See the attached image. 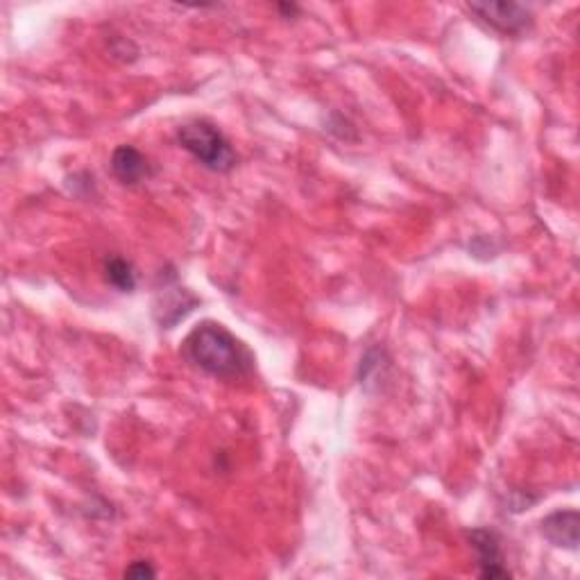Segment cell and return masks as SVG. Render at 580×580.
<instances>
[{"mask_svg":"<svg viewBox=\"0 0 580 580\" xmlns=\"http://www.w3.org/2000/svg\"><path fill=\"white\" fill-rule=\"evenodd\" d=\"M182 356L193 368L216 379H243L254 370V354L218 322H202L182 343Z\"/></svg>","mask_w":580,"mask_h":580,"instance_id":"obj_1","label":"cell"},{"mask_svg":"<svg viewBox=\"0 0 580 580\" xmlns=\"http://www.w3.org/2000/svg\"><path fill=\"white\" fill-rule=\"evenodd\" d=\"M177 141L211 173H229L238 161L227 136L209 121H191L182 125L177 132Z\"/></svg>","mask_w":580,"mask_h":580,"instance_id":"obj_2","label":"cell"},{"mask_svg":"<svg viewBox=\"0 0 580 580\" xmlns=\"http://www.w3.org/2000/svg\"><path fill=\"white\" fill-rule=\"evenodd\" d=\"M467 10L501 34H522L533 21L531 10L522 3H513V0H503V3H490V0L469 3Z\"/></svg>","mask_w":580,"mask_h":580,"instance_id":"obj_3","label":"cell"},{"mask_svg":"<svg viewBox=\"0 0 580 580\" xmlns=\"http://www.w3.org/2000/svg\"><path fill=\"white\" fill-rule=\"evenodd\" d=\"M469 542L476 551L481 565L483 578H510V571L503 567V553L499 544V535L490 528H476L469 533Z\"/></svg>","mask_w":580,"mask_h":580,"instance_id":"obj_4","label":"cell"},{"mask_svg":"<svg viewBox=\"0 0 580 580\" xmlns=\"http://www.w3.org/2000/svg\"><path fill=\"white\" fill-rule=\"evenodd\" d=\"M112 173L121 184L136 186L150 179L155 168H152L148 157L132 145H118L112 155Z\"/></svg>","mask_w":580,"mask_h":580,"instance_id":"obj_5","label":"cell"},{"mask_svg":"<svg viewBox=\"0 0 580 580\" xmlns=\"http://www.w3.org/2000/svg\"><path fill=\"white\" fill-rule=\"evenodd\" d=\"M578 513L576 510H558L542 519V535L553 544L569 551L578 549Z\"/></svg>","mask_w":580,"mask_h":580,"instance_id":"obj_6","label":"cell"},{"mask_svg":"<svg viewBox=\"0 0 580 580\" xmlns=\"http://www.w3.org/2000/svg\"><path fill=\"white\" fill-rule=\"evenodd\" d=\"M198 300L184 288H166L164 297L155 304V315L161 327L170 329L175 322H179L189 313Z\"/></svg>","mask_w":580,"mask_h":580,"instance_id":"obj_7","label":"cell"},{"mask_svg":"<svg viewBox=\"0 0 580 580\" xmlns=\"http://www.w3.org/2000/svg\"><path fill=\"white\" fill-rule=\"evenodd\" d=\"M105 279L109 286H114L121 293H134L136 288V272L134 266L123 257L105 259Z\"/></svg>","mask_w":580,"mask_h":580,"instance_id":"obj_8","label":"cell"},{"mask_svg":"<svg viewBox=\"0 0 580 580\" xmlns=\"http://www.w3.org/2000/svg\"><path fill=\"white\" fill-rule=\"evenodd\" d=\"M157 569L150 565L148 560H134L130 567L125 569V578H155Z\"/></svg>","mask_w":580,"mask_h":580,"instance_id":"obj_9","label":"cell"},{"mask_svg":"<svg viewBox=\"0 0 580 580\" xmlns=\"http://www.w3.org/2000/svg\"><path fill=\"white\" fill-rule=\"evenodd\" d=\"M279 12H284L286 16H293L297 14V5H277Z\"/></svg>","mask_w":580,"mask_h":580,"instance_id":"obj_10","label":"cell"}]
</instances>
